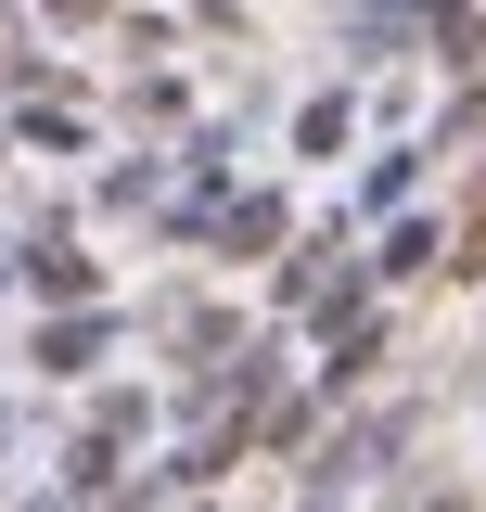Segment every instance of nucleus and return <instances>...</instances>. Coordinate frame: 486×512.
I'll return each instance as SVG.
<instances>
[{"label": "nucleus", "instance_id": "nucleus-1", "mask_svg": "<svg viewBox=\"0 0 486 512\" xmlns=\"http://www.w3.org/2000/svg\"><path fill=\"white\" fill-rule=\"evenodd\" d=\"M474 256H486V205H474Z\"/></svg>", "mask_w": 486, "mask_h": 512}]
</instances>
